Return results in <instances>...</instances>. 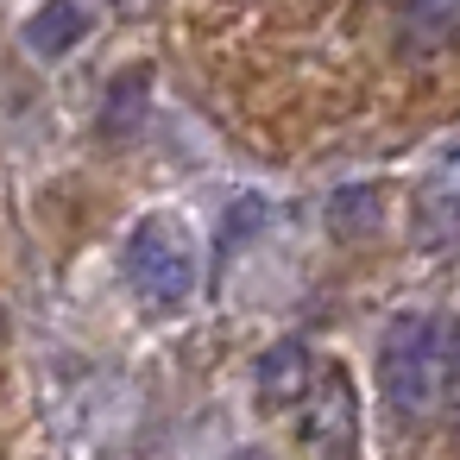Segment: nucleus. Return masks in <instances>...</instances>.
Here are the masks:
<instances>
[{"instance_id": "obj_1", "label": "nucleus", "mask_w": 460, "mask_h": 460, "mask_svg": "<svg viewBox=\"0 0 460 460\" xmlns=\"http://www.w3.org/2000/svg\"><path fill=\"white\" fill-rule=\"evenodd\" d=\"M378 397L397 422L429 416L441 397V328L429 315H397L378 341Z\"/></svg>"}, {"instance_id": "obj_2", "label": "nucleus", "mask_w": 460, "mask_h": 460, "mask_svg": "<svg viewBox=\"0 0 460 460\" xmlns=\"http://www.w3.org/2000/svg\"><path fill=\"white\" fill-rule=\"evenodd\" d=\"M120 271H127V290L146 303V309H177V303H190V290H196V252H190V240L171 227V221H139L133 227V240H127V252H120Z\"/></svg>"}, {"instance_id": "obj_3", "label": "nucleus", "mask_w": 460, "mask_h": 460, "mask_svg": "<svg viewBox=\"0 0 460 460\" xmlns=\"http://www.w3.org/2000/svg\"><path fill=\"white\" fill-rule=\"evenodd\" d=\"M416 240L422 246L460 240V152L441 158V171H429V183L416 196Z\"/></svg>"}, {"instance_id": "obj_4", "label": "nucleus", "mask_w": 460, "mask_h": 460, "mask_svg": "<svg viewBox=\"0 0 460 460\" xmlns=\"http://www.w3.org/2000/svg\"><path fill=\"white\" fill-rule=\"evenodd\" d=\"M83 32H89L83 0H45V7H39V20L26 26V45H32L39 58H58V51H70Z\"/></svg>"}, {"instance_id": "obj_5", "label": "nucleus", "mask_w": 460, "mask_h": 460, "mask_svg": "<svg viewBox=\"0 0 460 460\" xmlns=\"http://www.w3.org/2000/svg\"><path fill=\"white\" fill-rule=\"evenodd\" d=\"M454 32H460V0H403V39L416 51L447 45Z\"/></svg>"}, {"instance_id": "obj_6", "label": "nucleus", "mask_w": 460, "mask_h": 460, "mask_svg": "<svg viewBox=\"0 0 460 460\" xmlns=\"http://www.w3.org/2000/svg\"><path fill=\"white\" fill-rule=\"evenodd\" d=\"M139 114H146V76L133 70V76H120V83H114V95H108V108H102V127L120 139V133H133V127H139Z\"/></svg>"}]
</instances>
